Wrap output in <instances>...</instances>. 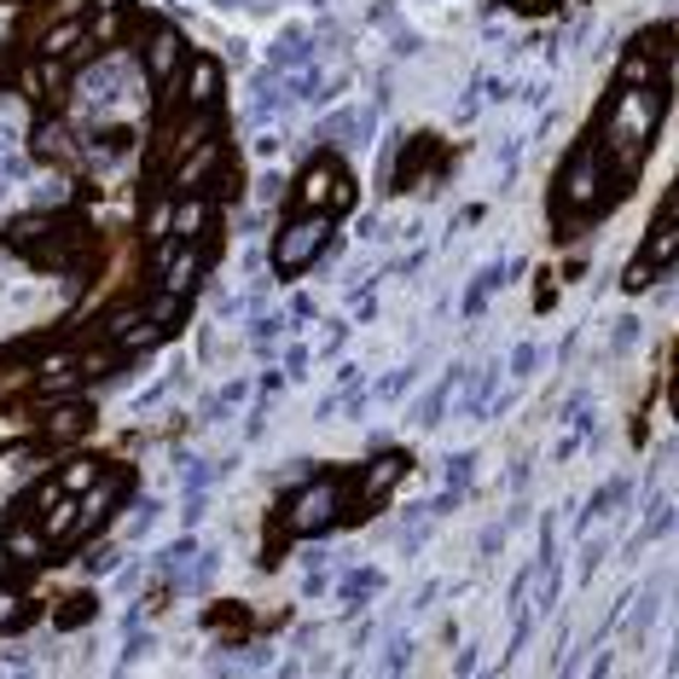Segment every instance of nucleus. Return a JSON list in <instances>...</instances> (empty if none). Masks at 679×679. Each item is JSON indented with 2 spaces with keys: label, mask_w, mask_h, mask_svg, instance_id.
Returning a JSON list of instances; mask_svg holds the SVG:
<instances>
[{
  "label": "nucleus",
  "mask_w": 679,
  "mask_h": 679,
  "mask_svg": "<svg viewBox=\"0 0 679 679\" xmlns=\"http://www.w3.org/2000/svg\"><path fill=\"white\" fill-rule=\"evenodd\" d=\"M326 239H331V215H319V210L297 215L291 227L279 232V244H274L279 274H297V267H309V262L319 256V250H326Z\"/></svg>",
  "instance_id": "f257e3e1"
},
{
  "label": "nucleus",
  "mask_w": 679,
  "mask_h": 679,
  "mask_svg": "<svg viewBox=\"0 0 679 679\" xmlns=\"http://www.w3.org/2000/svg\"><path fill=\"white\" fill-rule=\"evenodd\" d=\"M302 210H319V215H337V210H349V198H354V186H349V175L337 168L331 158H319L309 175H302Z\"/></svg>",
  "instance_id": "f03ea898"
},
{
  "label": "nucleus",
  "mask_w": 679,
  "mask_h": 679,
  "mask_svg": "<svg viewBox=\"0 0 679 679\" xmlns=\"http://www.w3.org/2000/svg\"><path fill=\"white\" fill-rule=\"evenodd\" d=\"M343 512V488L337 482H314V488H302V494L291 500V535H309V529H326V523Z\"/></svg>",
  "instance_id": "7ed1b4c3"
},
{
  "label": "nucleus",
  "mask_w": 679,
  "mask_h": 679,
  "mask_svg": "<svg viewBox=\"0 0 679 679\" xmlns=\"http://www.w3.org/2000/svg\"><path fill=\"white\" fill-rule=\"evenodd\" d=\"M180 59H186L180 36H175V29H158V36H151V47H146V76L158 81V88H175Z\"/></svg>",
  "instance_id": "20e7f679"
},
{
  "label": "nucleus",
  "mask_w": 679,
  "mask_h": 679,
  "mask_svg": "<svg viewBox=\"0 0 679 679\" xmlns=\"http://www.w3.org/2000/svg\"><path fill=\"white\" fill-rule=\"evenodd\" d=\"M401 477H406V460H401V453H383V460H372L366 482H361V505H378V500H383Z\"/></svg>",
  "instance_id": "39448f33"
},
{
  "label": "nucleus",
  "mask_w": 679,
  "mask_h": 679,
  "mask_svg": "<svg viewBox=\"0 0 679 679\" xmlns=\"http://www.w3.org/2000/svg\"><path fill=\"white\" fill-rule=\"evenodd\" d=\"M221 163V140H215V134H210V140H203L198 151H192V158H186L180 168H175V186H180V192H192V186L203 180V175H210V168Z\"/></svg>",
  "instance_id": "423d86ee"
},
{
  "label": "nucleus",
  "mask_w": 679,
  "mask_h": 679,
  "mask_svg": "<svg viewBox=\"0 0 679 679\" xmlns=\"http://www.w3.org/2000/svg\"><path fill=\"white\" fill-rule=\"evenodd\" d=\"M639 262H651V267H668L674 262V198L662 203V215H656V227H651V250H644Z\"/></svg>",
  "instance_id": "0eeeda50"
},
{
  "label": "nucleus",
  "mask_w": 679,
  "mask_h": 679,
  "mask_svg": "<svg viewBox=\"0 0 679 679\" xmlns=\"http://www.w3.org/2000/svg\"><path fill=\"white\" fill-rule=\"evenodd\" d=\"M215 88H221V71H215L210 59H198V64H192V76H186V105L210 111V105H215Z\"/></svg>",
  "instance_id": "6e6552de"
},
{
  "label": "nucleus",
  "mask_w": 679,
  "mask_h": 679,
  "mask_svg": "<svg viewBox=\"0 0 679 679\" xmlns=\"http://www.w3.org/2000/svg\"><path fill=\"white\" fill-rule=\"evenodd\" d=\"M203 221H210V210H203L198 198H192V203H180V210H168V227H175V239H198Z\"/></svg>",
  "instance_id": "1a4fd4ad"
},
{
  "label": "nucleus",
  "mask_w": 679,
  "mask_h": 679,
  "mask_svg": "<svg viewBox=\"0 0 679 679\" xmlns=\"http://www.w3.org/2000/svg\"><path fill=\"white\" fill-rule=\"evenodd\" d=\"M88 424H93V413H88V406H59V413L47 418V436H81Z\"/></svg>",
  "instance_id": "9d476101"
},
{
  "label": "nucleus",
  "mask_w": 679,
  "mask_h": 679,
  "mask_svg": "<svg viewBox=\"0 0 679 679\" xmlns=\"http://www.w3.org/2000/svg\"><path fill=\"white\" fill-rule=\"evenodd\" d=\"M99 482V465H71L59 477V494H88V488Z\"/></svg>",
  "instance_id": "9b49d317"
},
{
  "label": "nucleus",
  "mask_w": 679,
  "mask_h": 679,
  "mask_svg": "<svg viewBox=\"0 0 679 679\" xmlns=\"http://www.w3.org/2000/svg\"><path fill=\"white\" fill-rule=\"evenodd\" d=\"M18 592H12V587H0V627H12V621H18Z\"/></svg>",
  "instance_id": "f8f14e48"
}]
</instances>
